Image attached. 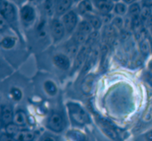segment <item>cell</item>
Listing matches in <instances>:
<instances>
[{
    "label": "cell",
    "instance_id": "cell-15",
    "mask_svg": "<svg viewBox=\"0 0 152 141\" xmlns=\"http://www.w3.org/2000/svg\"><path fill=\"white\" fill-rule=\"evenodd\" d=\"M43 89L45 93L50 97H55L59 91L58 85L53 80H45L43 83Z\"/></svg>",
    "mask_w": 152,
    "mask_h": 141
},
{
    "label": "cell",
    "instance_id": "cell-27",
    "mask_svg": "<svg viewBox=\"0 0 152 141\" xmlns=\"http://www.w3.org/2000/svg\"><path fill=\"white\" fill-rule=\"evenodd\" d=\"M147 69H148V73L152 74V57L149 60L148 64H147Z\"/></svg>",
    "mask_w": 152,
    "mask_h": 141
},
{
    "label": "cell",
    "instance_id": "cell-11",
    "mask_svg": "<svg viewBox=\"0 0 152 141\" xmlns=\"http://www.w3.org/2000/svg\"><path fill=\"white\" fill-rule=\"evenodd\" d=\"M19 37L12 32V33H4L1 35V47L3 49H12L15 47V45L17 44Z\"/></svg>",
    "mask_w": 152,
    "mask_h": 141
},
{
    "label": "cell",
    "instance_id": "cell-31",
    "mask_svg": "<svg viewBox=\"0 0 152 141\" xmlns=\"http://www.w3.org/2000/svg\"><path fill=\"white\" fill-rule=\"evenodd\" d=\"M74 2H75V4H77V3H78V2H80L81 0H73Z\"/></svg>",
    "mask_w": 152,
    "mask_h": 141
},
{
    "label": "cell",
    "instance_id": "cell-16",
    "mask_svg": "<svg viewBox=\"0 0 152 141\" xmlns=\"http://www.w3.org/2000/svg\"><path fill=\"white\" fill-rule=\"evenodd\" d=\"M84 19L86 20L89 22V24L92 26L94 30H99L102 28V24H103L102 17L101 15H99L98 13H94L86 16Z\"/></svg>",
    "mask_w": 152,
    "mask_h": 141
},
{
    "label": "cell",
    "instance_id": "cell-20",
    "mask_svg": "<svg viewBox=\"0 0 152 141\" xmlns=\"http://www.w3.org/2000/svg\"><path fill=\"white\" fill-rule=\"evenodd\" d=\"M8 96L13 102H20L23 97V93L20 88L12 87L8 91Z\"/></svg>",
    "mask_w": 152,
    "mask_h": 141
},
{
    "label": "cell",
    "instance_id": "cell-2",
    "mask_svg": "<svg viewBox=\"0 0 152 141\" xmlns=\"http://www.w3.org/2000/svg\"><path fill=\"white\" fill-rule=\"evenodd\" d=\"M37 5L26 2L19 6V15L21 29L30 30L36 26L38 21V10Z\"/></svg>",
    "mask_w": 152,
    "mask_h": 141
},
{
    "label": "cell",
    "instance_id": "cell-19",
    "mask_svg": "<svg viewBox=\"0 0 152 141\" xmlns=\"http://www.w3.org/2000/svg\"><path fill=\"white\" fill-rule=\"evenodd\" d=\"M14 137L17 141H34L37 137V134L32 131L20 130Z\"/></svg>",
    "mask_w": 152,
    "mask_h": 141
},
{
    "label": "cell",
    "instance_id": "cell-21",
    "mask_svg": "<svg viewBox=\"0 0 152 141\" xmlns=\"http://www.w3.org/2000/svg\"><path fill=\"white\" fill-rule=\"evenodd\" d=\"M101 127H102V131L105 133V135L108 136L110 139H111V140H116L117 139L118 135H117L116 131L113 129H111L110 126H108L106 124H101Z\"/></svg>",
    "mask_w": 152,
    "mask_h": 141
},
{
    "label": "cell",
    "instance_id": "cell-6",
    "mask_svg": "<svg viewBox=\"0 0 152 141\" xmlns=\"http://www.w3.org/2000/svg\"><path fill=\"white\" fill-rule=\"evenodd\" d=\"M46 127L56 133L63 131L66 128V120L63 114L60 112H53L47 118L45 123Z\"/></svg>",
    "mask_w": 152,
    "mask_h": 141
},
{
    "label": "cell",
    "instance_id": "cell-14",
    "mask_svg": "<svg viewBox=\"0 0 152 141\" xmlns=\"http://www.w3.org/2000/svg\"><path fill=\"white\" fill-rule=\"evenodd\" d=\"M55 1L56 0H45L40 5L44 15L48 19L55 15Z\"/></svg>",
    "mask_w": 152,
    "mask_h": 141
},
{
    "label": "cell",
    "instance_id": "cell-9",
    "mask_svg": "<svg viewBox=\"0 0 152 141\" xmlns=\"http://www.w3.org/2000/svg\"><path fill=\"white\" fill-rule=\"evenodd\" d=\"M74 8L77 12V13L81 16L82 19L95 13L93 0H81L80 2L75 4Z\"/></svg>",
    "mask_w": 152,
    "mask_h": 141
},
{
    "label": "cell",
    "instance_id": "cell-30",
    "mask_svg": "<svg viewBox=\"0 0 152 141\" xmlns=\"http://www.w3.org/2000/svg\"><path fill=\"white\" fill-rule=\"evenodd\" d=\"M110 1H112L114 4L115 3H118V2H121V1H123V0H110Z\"/></svg>",
    "mask_w": 152,
    "mask_h": 141
},
{
    "label": "cell",
    "instance_id": "cell-22",
    "mask_svg": "<svg viewBox=\"0 0 152 141\" xmlns=\"http://www.w3.org/2000/svg\"><path fill=\"white\" fill-rule=\"evenodd\" d=\"M93 80H94V77L92 75L87 76L86 78L85 81L83 82V86H82V89H83L85 93L90 92V90L92 89V85H93Z\"/></svg>",
    "mask_w": 152,
    "mask_h": 141
},
{
    "label": "cell",
    "instance_id": "cell-25",
    "mask_svg": "<svg viewBox=\"0 0 152 141\" xmlns=\"http://www.w3.org/2000/svg\"><path fill=\"white\" fill-rule=\"evenodd\" d=\"M144 139H145V140L146 141H152V129L145 133Z\"/></svg>",
    "mask_w": 152,
    "mask_h": 141
},
{
    "label": "cell",
    "instance_id": "cell-5",
    "mask_svg": "<svg viewBox=\"0 0 152 141\" xmlns=\"http://www.w3.org/2000/svg\"><path fill=\"white\" fill-rule=\"evenodd\" d=\"M60 18L64 25V28L66 30L68 37H71L74 34V32L76 31L77 28L78 27V25L82 20L81 16L77 13V12L75 10V8L69 11L68 13H66Z\"/></svg>",
    "mask_w": 152,
    "mask_h": 141
},
{
    "label": "cell",
    "instance_id": "cell-23",
    "mask_svg": "<svg viewBox=\"0 0 152 141\" xmlns=\"http://www.w3.org/2000/svg\"><path fill=\"white\" fill-rule=\"evenodd\" d=\"M38 141H59L58 138H56L55 136L50 134V133H45Z\"/></svg>",
    "mask_w": 152,
    "mask_h": 141
},
{
    "label": "cell",
    "instance_id": "cell-7",
    "mask_svg": "<svg viewBox=\"0 0 152 141\" xmlns=\"http://www.w3.org/2000/svg\"><path fill=\"white\" fill-rule=\"evenodd\" d=\"M94 11L99 15L104 17L112 14L114 3L110 0H93Z\"/></svg>",
    "mask_w": 152,
    "mask_h": 141
},
{
    "label": "cell",
    "instance_id": "cell-17",
    "mask_svg": "<svg viewBox=\"0 0 152 141\" xmlns=\"http://www.w3.org/2000/svg\"><path fill=\"white\" fill-rule=\"evenodd\" d=\"M128 10H129V5L125 2L121 1L114 4L112 14L118 17H125L128 14Z\"/></svg>",
    "mask_w": 152,
    "mask_h": 141
},
{
    "label": "cell",
    "instance_id": "cell-13",
    "mask_svg": "<svg viewBox=\"0 0 152 141\" xmlns=\"http://www.w3.org/2000/svg\"><path fill=\"white\" fill-rule=\"evenodd\" d=\"M13 123L16 125H18L20 128L26 127L28 125V117L23 110L18 109L14 112Z\"/></svg>",
    "mask_w": 152,
    "mask_h": 141
},
{
    "label": "cell",
    "instance_id": "cell-28",
    "mask_svg": "<svg viewBox=\"0 0 152 141\" xmlns=\"http://www.w3.org/2000/svg\"><path fill=\"white\" fill-rule=\"evenodd\" d=\"M12 1H13L18 6H20L21 4H25L26 2H28V0H12Z\"/></svg>",
    "mask_w": 152,
    "mask_h": 141
},
{
    "label": "cell",
    "instance_id": "cell-24",
    "mask_svg": "<svg viewBox=\"0 0 152 141\" xmlns=\"http://www.w3.org/2000/svg\"><path fill=\"white\" fill-rule=\"evenodd\" d=\"M1 141H17L15 137L12 135H10L8 133L3 132L1 135Z\"/></svg>",
    "mask_w": 152,
    "mask_h": 141
},
{
    "label": "cell",
    "instance_id": "cell-29",
    "mask_svg": "<svg viewBox=\"0 0 152 141\" xmlns=\"http://www.w3.org/2000/svg\"><path fill=\"white\" fill-rule=\"evenodd\" d=\"M141 0H123V2H125L126 4H127L128 5H131L134 3H137V2H140Z\"/></svg>",
    "mask_w": 152,
    "mask_h": 141
},
{
    "label": "cell",
    "instance_id": "cell-1",
    "mask_svg": "<svg viewBox=\"0 0 152 141\" xmlns=\"http://www.w3.org/2000/svg\"><path fill=\"white\" fill-rule=\"evenodd\" d=\"M1 18L8 24L11 30L22 38L21 26L19 15V6L12 0H1Z\"/></svg>",
    "mask_w": 152,
    "mask_h": 141
},
{
    "label": "cell",
    "instance_id": "cell-26",
    "mask_svg": "<svg viewBox=\"0 0 152 141\" xmlns=\"http://www.w3.org/2000/svg\"><path fill=\"white\" fill-rule=\"evenodd\" d=\"M44 1H45V0H28V2H29V3H31V4L37 5V6H40V5L43 4Z\"/></svg>",
    "mask_w": 152,
    "mask_h": 141
},
{
    "label": "cell",
    "instance_id": "cell-4",
    "mask_svg": "<svg viewBox=\"0 0 152 141\" xmlns=\"http://www.w3.org/2000/svg\"><path fill=\"white\" fill-rule=\"evenodd\" d=\"M47 23L48 34L53 44H58L68 37L64 25L60 17L53 16L52 18H49Z\"/></svg>",
    "mask_w": 152,
    "mask_h": 141
},
{
    "label": "cell",
    "instance_id": "cell-12",
    "mask_svg": "<svg viewBox=\"0 0 152 141\" xmlns=\"http://www.w3.org/2000/svg\"><path fill=\"white\" fill-rule=\"evenodd\" d=\"M14 112L12 107L7 104H2L1 106V121L3 127H5L7 124L13 123Z\"/></svg>",
    "mask_w": 152,
    "mask_h": 141
},
{
    "label": "cell",
    "instance_id": "cell-8",
    "mask_svg": "<svg viewBox=\"0 0 152 141\" xmlns=\"http://www.w3.org/2000/svg\"><path fill=\"white\" fill-rule=\"evenodd\" d=\"M52 62L56 68L61 71H69L72 64L71 57L66 53L62 52L55 54L52 58Z\"/></svg>",
    "mask_w": 152,
    "mask_h": 141
},
{
    "label": "cell",
    "instance_id": "cell-10",
    "mask_svg": "<svg viewBox=\"0 0 152 141\" xmlns=\"http://www.w3.org/2000/svg\"><path fill=\"white\" fill-rule=\"evenodd\" d=\"M75 2L73 0H56L55 1V15L56 17H61L63 14L72 10L75 7Z\"/></svg>",
    "mask_w": 152,
    "mask_h": 141
},
{
    "label": "cell",
    "instance_id": "cell-3",
    "mask_svg": "<svg viewBox=\"0 0 152 141\" xmlns=\"http://www.w3.org/2000/svg\"><path fill=\"white\" fill-rule=\"evenodd\" d=\"M67 108L71 123L76 126H85L91 123V118L86 111L78 104L74 102H69Z\"/></svg>",
    "mask_w": 152,
    "mask_h": 141
},
{
    "label": "cell",
    "instance_id": "cell-18",
    "mask_svg": "<svg viewBox=\"0 0 152 141\" xmlns=\"http://www.w3.org/2000/svg\"><path fill=\"white\" fill-rule=\"evenodd\" d=\"M66 138L69 141H89L87 136L79 130H70L66 133Z\"/></svg>",
    "mask_w": 152,
    "mask_h": 141
}]
</instances>
